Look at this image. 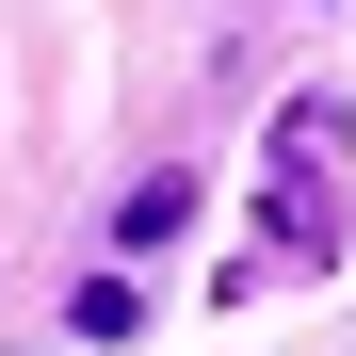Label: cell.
<instances>
[{
	"mask_svg": "<svg viewBox=\"0 0 356 356\" xmlns=\"http://www.w3.org/2000/svg\"><path fill=\"white\" fill-rule=\"evenodd\" d=\"M178 227H195V178H146V195H130V211H113V259H162V243H178Z\"/></svg>",
	"mask_w": 356,
	"mask_h": 356,
	"instance_id": "1",
	"label": "cell"
},
{
	"mask_svg": "<svg viewBox=\"0 0 356 356\" xmlns=\"http://www.w3.org/2000/svg\"><path fill=\"white\" fill-rule=\"evenodd\" d=\"M65 324H81V340H130V324H146V291H130V275H81V291H65Z\"/></svg>",
	"mask_w": 356,
	"mask_h": 356,
	"instance_id": "2",
	"label": "cell"
}]
</instances>
